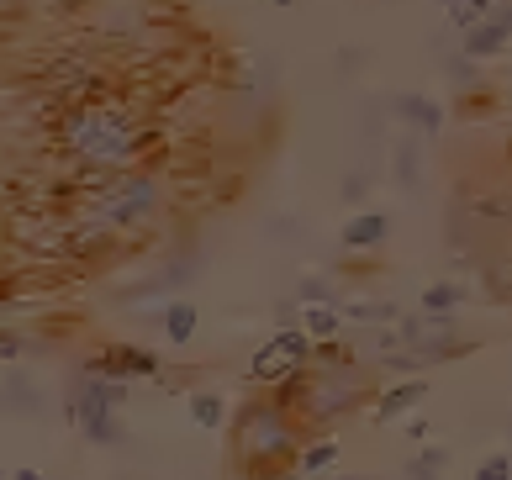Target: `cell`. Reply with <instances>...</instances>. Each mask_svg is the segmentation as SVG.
<instances>
[{
	"label": "cell",
	"instance_id": "obj_20",
	"mask_svg": "<svg viewBox=\"0 0 512 480\" xmlns=\"http://www.w3.org/2000/svg\"><path fill=\"white\" fill-rule=\"evenodd\" d=\"M196 275V264H169L164 275L154 280H143V285H132V291H122V301H143V296H164V291H175V285H185Z\"/></svg>",
	"mask_w": 512,
	"mask_h": 480
},
{
	"label": "cell",
	"instance_id": "obj_19",
	"mask_svg": "<svg viewBox=\"0 0 512 480\" xmlns=\"http://www.w3.org/2000/svg\"><path fill=\"white\" fill-rule=\"evenodd\" d=\"M465 301H470V291L460 280H433V285H423V296H417L423 312H460Z\"/></svg>",
	"mask_w": 512,
	"mask_h": 480
},
{
	"label": "cell",
	"instance_id": "obj_8",
	"mask_svg": "<svg viewBox=\"0 0 512 480\" xmlns=\"http://www.w3.org/2000/svg\"><path fill=\"white\" fill-rule=\"evenodd\" d=\"M85 370H101V375H117V380H159L164 359L154 349H138V343H111V349H101Z\"/></svg>",
	"mask_w": 512,
	"mask_h": 480
},
{
	"label": "cell",
	"instance_id": "obj_18",
	"mask_svg": "<svg viewBox=\"0 0 512 480\" xmlns=\"http://www.w3.org/2000/svg\"><path fill=\"white\" fill-rule=\"evenodd\" d=\"M444 470H449V449L444 444H423L402 465V480H444Z\"/></svg>",
	"mask_w": 512,
	"mask_h": 480
},
{
	"label": "cell",
	"instance_id": "obj_22",
	"mask_svg": "<svg viewBox=\"0 0 512 480\" xmlns=\"http://www.w3.org/2000/svg\"><path fill=\"white\" fill-rule=\"evenodd\" d=\"M296 465L307 470V475H328L338 465V438H312V444H301Z\"/></svg>",
	"mask_w": 512,
	"mask_h": 480
},
{
	"label": "cell",
	"instance_id": "obj_16",
	"mask_svg": "<svg viewBox=\"0 0 512 480\" xmlns=\"http://www.w3.org/2000/svg\"><path fill=\"white\" fill-rule=\"evenodd\" d=\"M391 175H396L402 190H423V143H417V138H396Z\"/></svg>",
	"mask_w": 512,
	"mask_h": 480
},
{
	"label": "cell",
	"instance_id": "obj_31",
	"mask_svg": "<svg viewBox=\"0 0 512 480\" xmlns=\"http://www.w3.org/2000/svg\"><path fill=\"white\" fill-rule=\"evenodd\" d=\"M280 480H312L307 470H286V475H280Z\"/></svg>",
	"mask_w": 512,
	"mask_h": 480
},
{
	"label": "cell",
	"instance_id": "obj_23",
	"mask_svg": "<svg viewBox=\"0 0 512 480\" xmlns=\"http://www.w3.org/2000/svg\"><path fill=\"white\" fill-rule=\"evenodd\" d=\"M191 422L206 433H217L222 422H227V401L217 391H191Z\"/></svg>",
	"mask_w": 512,
	"mask_h": 480
},
{
	"label": "cell",
	"instance_id": "obj_12",
	"mask_svg": "<svg viewBox=\"0 0 512 480\" xmlns=\"http://www.w3.org/2000/svg\"><path fill=\"white\" fill-rule=\"evenodd\" d=\"M386 238H391L386 211H354V217L344 222V233H338V243H344L349 254H370V248H381Z\"/></svg>",
	"mask_w": 512,
	"mask_h": 480
},
{
	"label": "cell",
	"instance_id": "obj_11",
	"mask_svg": "<svg viewBox=\"0 0 512 480\" xmlns=\"http://www.w3.org/2000/svg\"><path fill=\"white\" fill-rule=\"evenodd\" d=\"M391 117L402 122V127H412L417 138H439V132H444V106L428 101V95H396Z\"/></svg>",
	"mask_w": 512,
	"mask_h": 480
},
{
	"label": "cell",
	"instance_id": "obj_28",
	"mask_svg": "<svg viewBox=\"0 0 512 480\" xmlns=\"http://www.w3.org/2000/svg\"><path fill=\"white\" fill-rule=\"evenodd\" d=\"M22 354H27V343L16 338V328H6V333H0V359H6V364H16Z\"/></svg>",
	"mask_w": 512,
	"mask_h": 480
},
{
	"label": "cell",
	"instance_id": "obj_2",
	"mask_svg": "<svg viewBox=\"0 0 512 480\" xmlns=\"http://www.w3.org/2000/svg\"><path fill=\"white\" fill-rule=\"evenodd\" d=\"M164 211V180L154 169H127V175H90L69 196V217L101 233H138Z\"/></svg>",
	"mask_w": 512,
	"mask_h": 480
},
{
	"label": "cell",
	"instance_id": "obj_14",
	"mask_svg": "<svg viewBox=\"0 0 512 480\" xmlns=\"http://www.w3.org/2000/svg\"><path fill=\"white\" fill-rule=\"evenodd\" d=\"M296 370H307V364H296L286 349H280V343L270 338V343H264V349L249 359V380H254V386H280V380H286V375H296Z\"/></svg>",
	"mask_w": 512,
	"mask_h": 480
},
{
	"label": "cell",
	"instance_id": "obj_25",
	"mask_svg": "<svg viewBox=\"0 0 512 480\" xmlns=\"http://www.w3.org/2000/svg\"><path fill=\"white\" fill-rule=\"evenodd\" d=\"M470 480H512V449L507 454H486Z\"/></svg>",
	"mask_w": 512,
	"mask_h": 480
},
{
	"label": "cell",
	"instance_id": "obj_24",
	"mask_svg": "<svg viewBox=\"0 0 512 480\" xmlns=\"http://www.w3.org/2000/svg\"><path fill=\"white\" fill-rule=\"evenodd\" d=\"M296 301L301 306H317V301H338V285L328 280V275H301V285H296ZM344 306V301H338Z\"/></svg>",
	"mask_w": 512,
	"mask_h": 480
},
{
	"label": "cell",
	"instance_id": "obj_7",
	"mask_svg": "<svg viewBox=\"0 0 512 480\" xmlns=\"http://www.w3.org/2000/svg\"><path fill=\"white\" fill-rule=\"evenodd\" d=\"M37 85H43L48 101L74 106V101H90V95L106 90V69L90 59V53H53V59H43V69H37Z\"/></svg>",
	"mask_w": 512,
	"mask_h": 480
},
{
	"label": "cell",
	"instance_id": "obj_32",
	"mask_svg": "<svg viewBox=\"0 0 512 480\" xmlns=\"http://www.w3.org/2000/svg\"><path fill=\"white\" fill-rule=\"evenodd\" d=\"M322 480V475H317ZM333 480H370V475H333Z\"/></svg>",
	"mask_w": 512,
	"mask_h": 480
},
{
	"label": "cell",
	"instance_id": "obj_17",
	"mask_svg": "<svg viewBox=\"0 0 512 480\" xmlns=\"http://www.w3.org/2000/svg\"><path fill=\"white\" fill-rule=\"evenodd\" d=\"M344 317H349V328H391V322H402V306L396 301H344Z\"/></svg>",
	"mask_w": 512,
	"mask_h": 480
},
{
	"label": "cell",
	"instance_id": "obj_10",
	"mask_svg": "<svg viewBox=\"0 0 512 480\" xmlns=\"http://www.w3.org/2000/svg\"><path fill=\"white\" fill-rule=\"evenodd\" d=\"M423 401H428V380H423V375H396L386 391H375V401H370V417L386 428V422H402L407 412H417Z\"/></svg>",
	"mask_w": 512,
	"mask_h": 480
},
{
	"label": "cell",
	"instance_id": "obj_27",
	"mask_svg": "<svg viewBox=\"0 0 512 480\" xmlns=\"http://www.w3.org/2000/svg\"><path fill=\"white\" fill-rule=\"evenodd\" d=\"M338 196H344L349 206H359V201L370 196V175H365V169H359V175H344V185H338Z\"/></svg>",
	"mask_w": 512,
	"mask_h": 480
},
{
	"label": "cell",
	"instance_id": "obj_34",
	"mask_svg": "<svg viewBox=\"0 0 512 480\" xmlns=\"http://www.w3.org/2000/svg\"><path fill=\"white\" fill-rule=\"evenodd\" d=\"M507 433H512V412H507Z\"/></svg>",
	"mask_w": 512,
	"mask_h": 480
},
{
	"label": "cell",
	"instance_id": "obj_33",
	"mask_svg": "<svg viewBox=\"0 0 512 480\" xmlns=\"http://www.w3.org/2000/svg\"><path fill=\"white\" fill-rule=\"evenodd\" d=\"M275 6H296V0H275Z\"/></svg>",
	"mask_w": 512,
	"mask_h": 480
},
{
	"label": "cell",
	"instance_id": "obj_9",
	"mask_svg": "<svg viewBox=\"0 0 512 480\" xmlns=\"http://www.w3.org/2000/svg\"><path fill=\"white\" fill-rule=\"evenodd\" d=\"M460 48L470 53V59H497V53L512 48V0H502L497 11L486 16V22H476L470 32H460Z\"/></svg>",
	"mask_w": 512,
	"mask_h": 480
},
{
	"label": "cell",
	"instance_id": "obj_29",
	"mask_svg": "<svg viewBox=\"0 0 512 480\" xmlns=\"http://www.w3.org/2000/svg\"><path fill=\"white\" fill-rule=\"evenodd\" d=\"M407 438H412V444H423V438H428V417H407V428H402Z\"/></svg>",
	"mask_w": 512,
	"mask_h": 480
},
{
	"label": "cell",
	"instance_id": "obj_15",
	"mask_svg": "<svg viewBox=\"0 0 512 480\" xmlns=\"http://www.w3.org/2000/svg\"><path fill=\"white\" fill-rule=\"evenodd\" d=\"M159 328H164V338L175 343V349H185V343L196 338V328H201V312L191 301H169L164 312H159Z\"/></svg>",
	"mask_w": 512,
	"mask_h": 480
},
{
	"label": "cell",
	"instance_id": "obj_13",
	"mask_svg": "<svg viewBox=\"0 0 512 480\" xmlns=\"http://www.w3.org/2000/svg\"><path fill=\"white\" fill-rule=\"evenodd\" d=\"M481 275H486V291L502 306H512V238H497L481 248Z\"/></svg>",
	"mask_w": 512,
	"mask_h": 480
},
{
	"label": "cell",
	"instance_id": "obj_5",
	"mask_svg": "<svg viewBox=\"0 0 512 480\" xmlns=\"http://www.w3.org/2000/svg\"><path fill=\"white\" fill-rule=\"evenodd\" d=\"M132 380L117 375H101V370H80L74 375V396L64 401V422H74L90 444L101 449H117L122 444V428H117V407L127 401Z\"/></svg>",
	"mask_w": 512,
	"mask_h": 480
},
{
	"label": "cell",
	"instance_id": "obj_1",
	"mask_svg": "<svg viewBox=\"0 0 512 480\" xmlns=\"http://www.w3.org/2000/svg\"><path fill=\"white\" fill-rule=\"evenodd\" d=\"M48 138L80 175H127V169H143V159L154 153V127L122 95H106V90L64 106L53 117Z\"/></svg>",
	"mask_w": 512,
	"mask_h": 480
},
{
	"label": "cell",
	"instance_id": "obj_3",
	"mask_svg": "<svg viewBox=\"0 0 512 480\" xmlns=\"http://www.w3.org/2000/svg\"><path fill=\"white\" fill-rule=\"evenodd\" d=\"M301 422L286 401L275 396H249L238 407V422H233V459L249 480H280L286 465L301 454Z\"/></svg>",
	"mask_w": 512,
	"mask_h": 480
},
{
	"label": "cell",
	"instance_id": "obj_26",
	"mask_svg": "<svg viewBox=\"0 0 512 480\" xmlns=\"http://www.w3.org/2000/svg\"><path fill=\"white\" fill-rule=\"evenodd\" d=\"M476 64H481V59H470V53L460 48L454 59H444V74H449L454 85H476Z\"/></svg>",
	"mask_w": 512,
	"mask_h": 480
},
{
	"label": "cell",
	"instance_id": "obj_21",
	"mask_svg": "<svg viewBox=\"0 0 512 480\" xmlns=\"http://www.w3.org/2000/svg\"><path fill=\"white\" fill-rule=\"evenodd\" d=\"M37 407H43V401H37V386H32L27 375H16V364H6V412H11V417H16V412L32 417Z\"/></svg>",
	"mask_w": 512,
	"mask_h": 480
},
{
	"label": "cell",
	"instance_id": "obj_4",
	"mask_svg": "<svg viewBox=\"0 0 512 480\" xmlns=\"http://www.w3.org/2000/svg\"><path fill=\"white\" fill-rule=\"evenodd\" d=\"M275 401H286V407L307 422V428H328V422L359 412L365 401H375L370 391V359L359 364H307V370L286 375L280 386H270Z\"/></svg>",
	"mask_w": 512,
	"mask_h": 480
},
{
	"label": "cell",
	"instance_id": "obj_6",
	"mask_svg": "<svg viewBox=\"0 0 512 480\" xmlns=\"http://www.w3.org/2000/svg\"><path fill=\"white\" fill-rule=\"evenodd\" d=\"M402 349H412L423 364H444V359L470 354V338L460 333V312H407Z\"/></svg>",
	"mask_w": 512,
	"mask_h": 480
},
{
	"label": "cell",
	"instance_id": "obj_30",
	"mask_svg": "<svg viewBox=\"0 0 512 480\" xmlns=\"http://www.w3.org/2000/svg\"><path fill=\"white\" fill-rule=\"evenodd\" d=\"M11 480H43V475H37L32 465H16V470H11Z\"/></svg>",
	"mask_w": 512,
	"mask_h": 480
}]
</instances>
